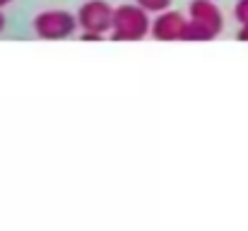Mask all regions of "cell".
Returning <instances> with one entry per match:
<instances>
[{
	"label": "cell",
	"mask_w": 248,
	"mask_h": 231,
	"mask_svg": "<svg viewBox=\"0 0 248 231\" xmlns=\"http://www.w3.org/2000/svg\"><path fill=\"white\" fill-rule=\"evenodd\" d=\"M224 29V15L212 0H193L188 5L186 41H212Z\"/></svg>",
	"instance_id": "obj_1"
},
{
	"label": "cell",
	"mask_w": 248,
	"mask_h": 231,
	"mask_svg": "<svg viewBox=\"0 0 248 231\" xmlns=\"http://www.w3.org/2000/svg\"><path fill=\"white\" fill-rule=\"evenodd\" d=\"M113 12H116V7H111L106 0H87L78 10V22H80L82 31L106 34L113 27Z\"/></svg>",
	"instance_id": "obj_4"
},
{
	"label": "cell",
	"mask_w": 248,
	"mask_h": 231,
	"mask_svg": "<svg viewBox=\"0 0 248 231\" xmlns=\"http://www.w3.org/2000/svg\"><path fill=\"white\" fill-rule=\"evenodd\" d=\"M234 17L239 24H246L248 22V0H239L236 7H234Z\"/></svg>",
	"instance_id": "obj_7"
},
{
	"label": "cell",
	"mask_w": 248,
	"mask_h": 231,
	"mask_svg": "<svg viewBox=\"0 0 248 231\" xmlns=\"http://www.w3.org/2000/svg\"><path fill=\"white\" fill-rule=\"evenodd\" d=\"M78 27H80L78 15H73L68 10H44L34 17V34L46 41L68 39L75 34Z\"/></svg>",
	"instance_id": "obj_3"
},
{
	"label": "cell",
	"mask_w": 248,
	"mask_h": 231,
	"mask_svg": "<svg viewBox=\"0 0 248 231\" xmlns=\"http://www.w3.org/2000/svg\"><path fill=\"white\" fill-rule=\"evenodd\" d=\"M138 5H142L147 12H164L169 10L171 0H138Z\"/></svg>",
	"instance_id": "obj_6"
},
{
	"label": "cell",
	"mask_w": 248,
	"mask_h": 231,
	"mask_svg": "<svg viewBox=\"0 0 248 231\" xmlns=\"http://www.w3.org/2000/svg\"><path fill=\"white\" fill-rule=\"evenodd\" d=\"M152 31L150 12L142 5H118L113 12L111 39L113 41H140Z\"/></svg>",
	"instance_id": "obj_2"
},
{
	"label": "cell",
	"mask_w": 248,
	"mask_h": 231,
	"mask_svg": "<svg viewBox=\"0 0 248 231\" xmlns=\"http://www.w3.org/2000/svg\"><path fill=\"white\" fill-rule=\"evenodd\" d=\"M239 39H241V41H248V22L246 24H241V29H239Z\"/></svg>",
	"instance_id": "obj_8"
},
{
	"label": "cell",
	"mask_w": 248,
	"mask_h": 231,
	"mask_svg": "<svg viewBox=\"0 0 248 231\" xmlns=\"http://www.w3.org/2000/svg\"><path fill=\"white\" fill-rule=\"evenodd\" d=\"M12 0H0V7H5V5H10Z\"/></svg>",
	"instance_id": "obj_10"
},
{
	"label": "cell",
	"mask_w": 248,
	"mask_h": 231,
	"mask_svg": "<svg viewBox=\"0 0 248 231\" xmlns=\"http://www.w3.org/2000/svg\"><path fill=\"white\" fill-rule=\"evenodd\" d=\"M2 29H5V15L0 12V31H2Z\"/></svg>",
	"instance_id": "obj_9"
},
{
	"label": "cell",
	"mask_w": 248,
	"mask_h": 231,
	"mask_svg": "<svg viewBox=\"0 0 248 231\" xmlns=\"http://www.w3.org/2000/svg\"><path fill=\"white\" fill-rule=\"evenodd\" d=\"M186 31H188V19L176 10H164L157 12V17L152 19L150 34L159 41H186Z\"/></svg>",
	"instance_id": "obj_5"
}]
</instances>
